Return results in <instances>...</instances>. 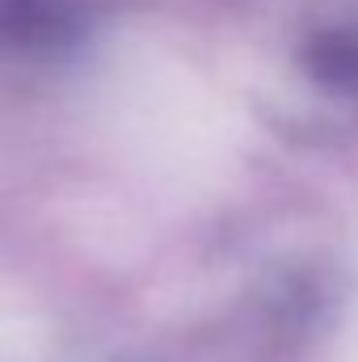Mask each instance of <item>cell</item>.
Instances as JSON below:
<instances>
[{"instance_id":"1","label":"cell","mask_w":358,"mask_h":362,"mask_svg":"<svg viewBox=\"0 0 358 362\" xmlns=\"http://www.w3.org/2000/svg\"><path fill=\"white\" fill-rule=\"evenodd\" d=\"M101 0H0V47L21 55L68 51L89 34Z\"/></svg>"},{"instance_id":"2","label":"cell","mask_w":358,"mask_h":362,"mask_svg":"<svg viewBox=\"0 0 358 362\" xmlns=\"http://www.w3.org/2000/svg\"><path fill=\"white\" fill-rule=\"evenodd\" d=\"M304 72L329 93H358V25H325L308 34L304 51Z\"/></svg>"}]
</instances>
